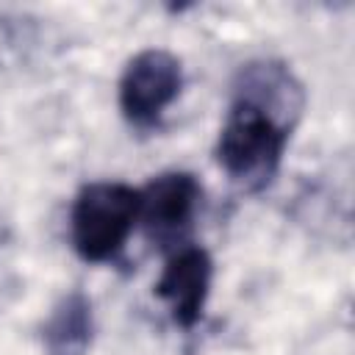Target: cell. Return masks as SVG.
<instances>
[{
    "mask_svg": "<svg viewBox=\"0 0 355 355\" xmlns=\"http://www.w3.org/2000/svg\"><path fill=\"white\" fill-rule=\"evenodd\" d=\"M300 108L302 92L286 67L250 64L241 69L216 147L225 172L244 189L266 186L280 166Z\"/></svg>",
    "mask_w": 355,
    "mask_h": 355,
    "instance_id": "obj_1",
    "label": "cell"
},
{
    "mask_svg": "<svg viewBox=\"0 0 355 355\" xmlns=\"http://www.w3.org/2000/svg\"><path fill=\"white\" fill-rule=\"evenodd\" d=\"M139 219V191L125 183H89L72 205V244L83 261L114 258Z\"/></svg>",
    "mask_w": 355,
    "mask_h": 355,
    "instance_id": "obj_2",
    "label": "cell"
},
{
    "mask_svg": "<svg viewBox=\"0 0 355 355\" xmlns=\"http://www.w3.org/2000/svg\"><path fill=\"white\" fill-rule=\"evenodd\" d=\"M180 92V61L166 50H144L130 58L119 80V108L136 128L158 122Z\"/></svg>",
    "mask_w": 355,
    "mask_h": 355,
    "instance_id": "obj_3",
    "label": "cell"
},
{
    "mask_svg": "<svg viewBox=\"0 0 355 355\" xmlns=\"http://www.w3.org/2000/svg\"><path fill=\"white\" fill-rule=\"evenodd\" d=\"M200 200V186L186 172L158 175L139 191V219L155 241H169L180 236V230L194 216Z\"/></svg>",
    "mask_w": 355,
    "mask_h": 355,
    "instance_id": "obj_4",
    "label": "cell"
},
{
    "mask_svg": "<svg viewBox=\"0 0 355 355\" xmlns=\"http://www.w3.org/2000/svg\"><path fill=\"white\" fill-rule=\"evenodd\" d=\"M211 286V258L200 247H180L164 266L155 283V294L169 305L172 319L191 327L205 305Z\"/></svg>",
    "mask_w": 355,
    "mask_h": 355,
    "instance_id": "obj_5",
    "label": "cell"
},
{
    "mask_svg": "<svg viewBox=\"0 0 355 355\" xmlns=\"http://www.w3.org/2000/svg\"><path fill=\"white\" fill-rule=\"evenodd\" d=\"M92 338V308L80 291L67 294L44 324V347L50 355H86Z\"/></svg>",
    "mask_w": 355,
    "mask_h": 355,
    "instance_id": "obj_6",
    "label": "cell"
}]
</instances>
